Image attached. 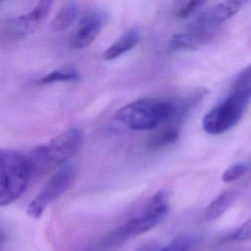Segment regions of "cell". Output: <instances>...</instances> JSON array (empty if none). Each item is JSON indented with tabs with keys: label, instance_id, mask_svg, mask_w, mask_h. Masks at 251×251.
I'll return each instance as SVG.
<instances>
[{
	"label": "cell",
	"instance_id": "obj_11",
	"mask_svg": "<svg viewBox=\"0 0 251 251\" xmlns=\"http://www.w3.org/2000/svg\"><path fill=\"white\" fill-rule=\"evenodd\" d=\"M247 0H224L213 10L207 12L209 19L217 25L235 15Z\"/></svg>",
	"mask_w": 251,
	"mask_h": 251
},
{
	"label": "cell",
	"instance_id": "obj_8",
	"mask_svg": "<svg viewBox=\"0 0 251 251\" xmlns=\"http://www.w3.org/2000/svg\"><path fill=\"white\" fill-rule=\"evenodd\" d=\"M106 22L107 15L101 11H91L84 15L71 39L72 48L83 49L88 47L99 35Z\"/></svg>",
	"mask_w": 251,
	"mask_h": 251
},
{
	"label": "cell",
	"instance_id": "obj_16",
	"mask_svg": "<svg viewBox=\"0 0 251 251\" xmlns=\"http://www.w3.org/2000/svg\"><path fill=\"white\" fill-rule=\"evenodd\" d=\"M197 238L191 234H181L174 238L168 245L160 247L158 251H191Z\"/></svg>",
	"mask_w": 251,
	"mask_h": 251
},
{
	"label": "cell",
	"instance_id": "obj_4",
	"mask_svg": "<svg viewBox=\"0 0 251 251\" xmlns=\"http://www.w3.org/2000/svg\"><path fill=\"white\" fill-rule=\"evenodd\" d=\"M32 175L30 162L26 155L1 148L0 206L5 207L17 201L26 190Z\"/></svg>",
	"mask_w": 251,
	"mask_h": 251
},
{
	"label": "cell",
	"instance_id": "obj_18",
	"mask_svg": "<svg viewBox=\"0 0 251 251\" xmlns=\"http://www.w3.org/2000/svg\"><path fill=\"white\" fill-rule=\"evenodd\" d=\"M54 0H38L31 12L26 14L28 18L35 24L41 23L49 14Z\"/></svg>",
	"mask_w": 251,
	"mask_h": 251
},
{
	"label": "cell",
	"instance_id": "obj_15",
	"mask_svg": "<svg viewBox=\"0 0 251 251\" xmlns=\"http://www.w3.org/2000/svg\"><path fill=\"white\" fill-rule=\"evenodd\" d=\"M166 126L159 132L153 135L149 141V147L151 149L162 148L166 145L174 143L179 136V128L177 126L164 125Z\"/></svg>",
	"mask_w": 251,
	"mask_h": 251
},
{
	"label": "cell",
	"instance_id": "obj_7",
	"mask_svg": "<svg viewBox=\"0 0 251 251\" xmlns=\"http://www.w3.org/2000/svg\"><path fill=\"white\" fill-rule=\"evenodd\" d=\"M217 26L205 13L188 30L174 34L169 40V49L177 51L201 47L215 37Z\"/></svg>",
	"mask_w": 251,
	"mask_h": 251
},
{
	"label": "cell",
	"instance_id": "obj_2",
	"mask_svg": "<svg viewBox=\"0 0 251 251\" xmlns=\"http://www.w3.org/2000/svg\"><path fill=\"white\" fill-rule=\"evenodd\" d=\"M175 118V99L140 98L123 106L116 113V119L133 130H149L164 125L177 126Z\"/></svg>",
	"mask_w": 251,
	"mask_h": 251
},
{
	"label": "cell",
	"instance_id": "obj_9",
	"mask_svg": "<svg viewBox=\"0 0 251 251\" xmlns=\"http://www.w3.org/2000/svg\"><path fill=\"white\" fill-rule=\"evenodd\" d=\"M238 195L239 190L235 187H230L221 192L206 207L204 212L205 219L207 221H215L221 218L236 201Z\"/></svg>",
	"mask_w": 251,
	"mask_h": 251
},
{
	"label": "cell",
	"instance_id": "obj_14",
	"mask_svg": "<svg viewBox=\"0 0 251 251\" xmlns=\"http://www.w3.org/2000/svg\"><path fill=\"white\" fill-rule=\"evenodd\" d=\"M37 24L32 22L27 15L11 20L7 24L8 34L14 38H23L35 30Z\"/></svg>",
	"mask_w": 251,
	"mask_h": 251
},
{
	"label": "cell",
	"instance_id": "obj_20",
	"mask_svg": "<svg viewBox=\"0 0 251 251\" xmlns=\"http://www.w3.org/2000/svg\"><path fill=\"white\" fill-rule=\"evenodd\" d=\"M208 0H188L176 13L177 18L185 19L201 8Z\"/></svg>",
	"mask_w": 251,
	"mask_h": 251
},
{
	"label": "cell",
	"instance_id": "obj_5",
	"mask_svg": "<svg viewBox=\"0 0 251 251\" xmlns=\"http://www.w3.org/2000/svg\"><path fill=\"white\" fill-rule=\"evenodd\" d=\"M169 209V192L165 190L156 192L149 199L143 213L132 218L114 230L110 234L109 241L114 244H119L130 237H135L149 231L166 217Z\"/></svg>",
	"mask_w": 251,
	"mask_h": 251
},
{
	"label": "cell",
	"instance_id": "obj_21",
	"mask_svg": "<svg viewBox=\"0 0 251 251\" xmlns=\"http://www.w3.org/2000/svg\"><path fill=\"white\" fill-rule=\"evenodd\" d=\"M160 249V246L157 243H147L143 246H140L135 251H158Z\"/></svg>",
	"mask_w": 251,
	"mask_h": 251
},
{
	"label": "cell",
	"instance_id": "obj_3",
	"mask_svg": "<svg viewBox=\"0 0 251 251\" xmlns=\"http://www.w3.org/2000/svg\"><path fill=\"white\" fill-rule=\"evenodd\" d=\"M83 141V133L80 128L72 126L57 136L53 137L45 145L36 147L27 156L32 174L58 169L79 150Z\"/></svg>",
	"mask_w": 251,
	"mask_h": 251
},
{
	"label": "cell",
	"instance_id": "obj_12",
	"mask_svg": "<svg viewBox=\"0 0 251 251\" xmlns=\"http://www.w3.org/2000/svg\"><path fill=\"white\" fill-rule=\"evenodd\" d=\"M78 15V6L75 1L65 4L51 22V28L54 31H64L68 29L76 20Z\"/></svg>",
	"mask_w": 251,
	"mask_h": 251
},
{
	"label": "cell",
	"instance_id": "obj_17",
	"mask_svg": "<svg viewBox=\"0 0 251 251\" xmlns=\"http://www.w3.org/2000/svg\"><path fill=\"white\" fill-rule=\"evenodd\" d=\"M251 170V162H239L228 167L223 174L222 179L225 182L237 180Z\"/></svg>",
	"mask_w": 251,
	"mask_h": 251
},
{
	"label": "cell",
	"instance_id": "obj_19",
	"mask_svg": "<svg viewBox=\"0 0 251 251\" xmlns=\"http://www.w3.org/2000/svg\"><path fill=\"white\" fill-rule=\"evenodd\" d=\"M251 239V218L244 222L232 233H230L226 240L228 241H248Z\"/></svg>",
	"mask_w": 251,
	"mask_h": 251
},
{
	"label": "cell",
	"instance_id": "obj_13",
	"mask_svg": "<svg viewBox=\"0 0 251 251\" xmlns=\"http://www.w3.org/2000/svg\"><path fill=\"white\" fill-rule=\"evenodd\" d=\"M80 78L79 72L74 67H63L50 72L37 79L38 84H50L62 81H77Z\"/></svg>",
	"mask_w": 251,
	"mask_h": 251
},
{
	"label": "cell",
	"instance_id": "obj_1",
	"mask_svg": "<svg viewBox=\"0 0 251 251\" xmlns=\"http://www.w3.org/2000/svg\"><path fill=\"white\" fill-rule=\"evenodd\" d=\"M251 100V66L238 74L225 100L203 118V129L210 134L224 133L238 124Z\"/></svg>",
	"mask_w": 251,
	"mask_h": 251
},
{
	"label": "cell",
	"instance_id": "obj_6",
	"mask_svg": "<svg viewBox=\"0 0 251 251\" xmlns=\"http://www.w3.org/2000/svg\"><path fill=\"white\" fill-rule=\"evenodd\" d=\"M75 176V167L66 163L56 170L38 194L28 203L26 214L30 218L37 219L53 202L59 199L71 186Z\"/></svg>",
	"mask_w": 251,
	"mask_h": 251
},
{
	"label": "cell",
	"instance_id": "obj_10",
	"mask_svg": "<svg viewBox=\"0 0 251 251\" xmlns=\"http://www.w3.org/2000/svg\"><path fill=\"white\" fill-rule=\"evenodd\" d=\"M140 30L138 28H131L120 36L108 49L104 52L103 57L106 61H113L127 51L131 50L140 40Z\"/></svg>",
	"mask_w": 251,
	"mask_h": 251
}]
</instances>
